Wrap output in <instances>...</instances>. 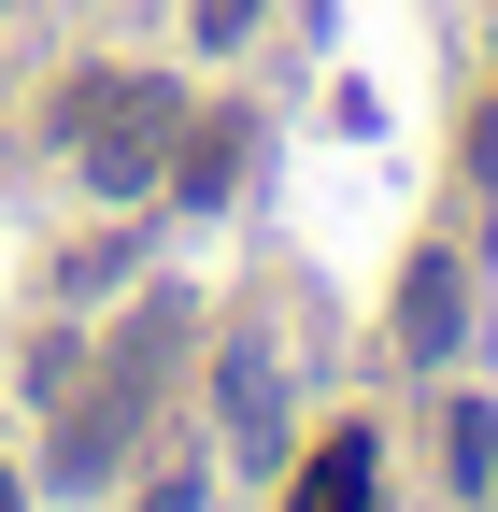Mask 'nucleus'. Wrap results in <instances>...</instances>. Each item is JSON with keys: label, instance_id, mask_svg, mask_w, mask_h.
<instances>
[{"label": "nucleus", "instance_id": "nucleus-6", "mask_svg": "<svg viewBox=\"0 0 498 512\" xmlns=\"http://www.w3.org/2000/svg\"><path fill=\"white\" fill-rule=\"evenodd\" d=\"M285 512H370V427H342L328 456L299 470V498H285Z\"/></svg>", "mask_w": 498, "mask_h": 512}, {"label": "nucleus", "instance_id": "nucleus-3", "mask_svg": "<svg viewBox=\"0 0 498 512\" xmlns=\"http://www.w3.org/2000/svg\"><path fill=\"white\" fill-rule=\"evenodd\" d=\"M456 328H470V271H456V242H427L413 271H399V328H385V342H399L413 370H442Z\"/></svg>", "mask_w": 498, "mask_h": 512}, {"label": "nucleus", "instance_id": "nucleus-8", "mask_svg": "<svg viewBox=\"0 0 498 512\" xmlns=\"http://www.w3.org/2000/svg\"><path fill=\"white\" fill-rule=\"evenodd\" d=\"M257 29V0H200V43H242Z\"/></svg>", "mask_w": 498, "mask_h": 512}, {"label": "nucleus", "instance_id": "nucleus-9", "mask_svg": "<svg viewBox=\"0 0 498 512\" xmlns=\"http://www.w3.org/2000/svg\"><path fill=\"white\" fill-rule=\"evenodd\" d=\"M143 512H200V470H171V484H157V498H143Z\"/></svg>", "mask_w": 498, "mask_h": 512}, {"label": "nucleus", "instance_id": "nucleus-2", "mask_svg": "<svg viewBox=\"0 0 498 512\" xmlns=\"http://www.w3.org/2000/svg\"><path fill=\"white\" fill-rule=\"evenodd\" d=\"M171 328H185L171 299H157L143 328H129V356H114V384H100V399H86L72 427H57V484H100V470H114V441H129V427H143V399H157V356H171Z\"/></svg>", "mask_w": 498, "mask_h": 512}, {"label": "nucleus", "instance_id": "nucleus-10", "mask_svg": "<svg viewBox=\"0 0 498 512\" xmlns=\"http://www.w3.org/2000/svg\"><path fill=\"white\" fill-rule=\"evenodd\" d=\"M0 512H29V498H15V470H0Z\"/></svg>", "mask_w": 498, "mask_h": 512}, {"label": "nucleus", "instance_id": "nucleus-4", "mask_svg": "<svg viewBox=\"0 0 498 512\" xmlns=\"http://www.w3.org/2000/svg\"><path fill=\"white\" fill-rule=\"evenodd\" d=\"M171 214H214L228 185H242V114H185V143H171Z\"/></svg>", "mask_w": 498, "mask_h": 512}, {"label": "nucleus", "instance_id": "nucleus-7", "mask_svg": "<svg viewBox=\"0 0 498 512\" xmlns=\"http://www.w3.org/2000/svg\"><path fill=\"white\" fill-rule=\"evenodd\" d=\"M442 484H456V498H498V413H484V399L442 413Z\"/></svg>", "mask_w": 498, "mask_h": 512}, {"label": "nucleus", "instance_id": "nucleus-5", "mask_svg": "<svg viewBox=\"0 0 498 512\" xmlns=\"http://www.w3.org/2000/svg\"><path fill=\"white\" fill-rule=\"evenodd\" d=\"M214 413H228V456H271V441H285V370L242 342V356H228V384H214Z\"/></svg>", "mask_w": 498, "mask_h": 512}, {"label": "nucleus", "instance_id": "nucleus-1", "mask_svg": "<svg viewBox=\"0 0 498 512\" xmlns=\"http://www.w3.org/2000/svg\"><path fill=\"white\" fill-rule=\"evenodd\" d=\"M72 143H86V185H100V200H143V185L171 171V143H185V86H157V72L72 86Z\"/></svg>", "mask_w": 498, "mask_h": 512}]
</instances>
